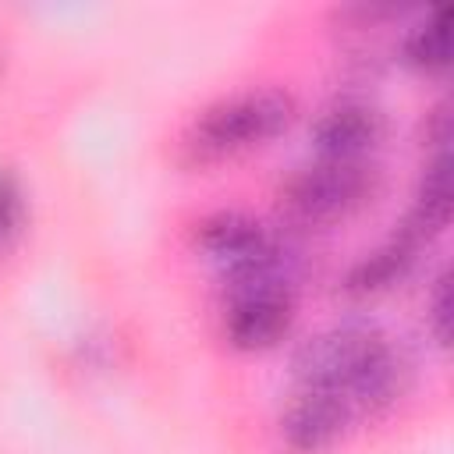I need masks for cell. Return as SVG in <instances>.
I'll list each match as a JSON object with an SVG mask.
<instances>
[{"instance_id":"obj_12","label":"cell","mask_w":454,"mask_h":454,"mask_svg":"<svg viewBox=\"0 0 454 454\" xmlns=\"http://www.w3.org/2000/svg\"><path fill=\"white\" fill-rule=\"evenodd\" d=\"M18 216H21V195H18L14 181L4 174V177H0V241L14 231Z\"/></svg>"},{"instance_id":"obj_1","label":"cell","mask_w":454,"mask_h":454,"mask_svg":"<svg viewBox=\"0 0 454 454\" xmlns=\"http://www.w3.org/2000/svg\"><path fill=\"white\" fill-rule=\"evenodd\" d=\"M294 376L298 387L340 390L358 411H369L401 394L408 365L372 323H337L298 348Z\"/></svg>"},{"instance_id":"obj_7","label":"cell","mask_w":454,"mask_h":454,"mask_svg":"<svg viewBox=\"0 0 454 454\" xmlns=\"http://www.w3.org/2000/svg\"><path fill=\"white\" fill-rule=\"evenodd\" d=\"M358 408L330 387H298L280 415V436L294 454H319L344 436Z\"/></svg>"},{"instance_id":"obj_8","label":"cell","mask_w":454,"mask_h":454,"mask_svg":"<svg viewBox=\"0 0 454 454\" xmlns=\"http://www.w3.org/2000/svg\"><path fill=\"white\" fill-rule=\"evenodd\" d=\"M422 238L404 223L390 241H383L376 252H369L365 259H358L344 280V287L351 294H372V291H383L390 287L397 277L408 273V266L415 262V252H419Z\"/></svg>"},{"instance_id":"obj_5","label":"cell","mask_w":454,"mask_h":454,"mask_svg":"<svg viewBox=\"0 0 454 454\" xmlns=\"http://www.w3.org/2000/svg\"><path fill=\"white\" fill-rule=\"evenodd\" d=\"M291 319H294V291L287 273L231 280L223 330L234 348L241 351L273 348L291 330Z\"/></svg>"},{"instance_id":"obj_4","label":"cell","mask_w":454,"mask_h":454,"mask_svg":"<svg viewBox=\"0 0 454 454\" xmlns=\"http://www.w3.org/2000/svg\"><path fill=\"white\" fill-rule=\"evenodd\" d=\"M195 241L206 252V259L227 273V280L287 273V252L280 238L248 213H238V209L209 213L199 223Z\"/></svg>"},{"instance_id":"obj_6","label":"cell","mask_w":454,"mask_h":454,"mask_svg":"<svg viewBox=\"0 0 454 454\" xmlns=\"http://www.w3.org/2000/svg\"><path fill=\"white\" fill-rule=\"evenodd\" d=\"M387 117L376 103L362 96H340L319 110L312 121V149L323 160H369V153L383 142Z\"/></svg>"},{"instance_id":"obj_2","label":"cell","mask_w":454,"mask_h":454,"mask_svg":"<svg viewBox=\"0 0 454 454\" xmlns=\"http://www.w3.org/2000/svg\"><path fill=\"white\" fill-rule=\"evenodd\" d=\"M294 117V99L284 89H245L209 103L181 135V160L192 167H209L241 156L273 135H280Z\"/></svg>"},{"instance_id":"obj_10","label":"cell","mask_w":454,"mask_h":454,"mask_svg":"<svg viewBox=\"0 0 454 454\" xmlns=\"http://www.w3.org/2000/svg\"><path fill=\"white\" fill-rule=\"evenodd\" d=\"M404 60L422 71H443L450 64V7L433 4L429 14L404 35Z\"/></svg>"},{"instance_id":"obj_9","label":"cell","mask_w":454,"mask_h":454,"mask_svg":"<svg viewBox=\"0 0 454 454\" xmlns=\"http://www.w3.org/2000/svg\"><path fill=\"white\" fill-rule=\"evenodd\" d=\"M447 216H450V156L447 149H440L429 163H426V174L419 181V195H415V206L408 213V227L429 241L436 231L447 227Z\"/></svg>"},{"instance_id":"obj_3","label":"cell","mask_w":454,"mask_h":454,"mask_svg":"<svg viewBox=\"0 0 454 454\" xmlns=\"http://www.w3.org/2000/svg\"><path fill=\"white\" fill-rule=\"evenodd\" d=\"M380 184L372 160H316L294 170L280 192V202L298 223H333L362 209Z\"/></svg>"},{"instance_id":"obj_11","label":"cell","mask_w":454,"mask_h":454,"mask_svg":"<svg viewBox=\"0 0 454 454\" xmlns=\"http://www.w3.org/2000/svg\"><path fill=\"white\" fill-rule=\"evenodd\" d=\"M429 326H433V337L447 344L450 337V273L447 270L436 277L433 294H429Z\"/></svg>"}]
</instances>
